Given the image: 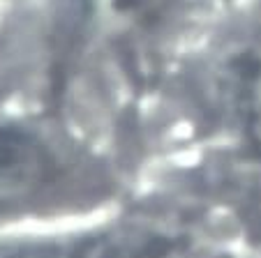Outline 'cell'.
I'll return each instance as SVG.
<instances>
[{"mask_svg": "<svg viewBox=\"0 0 261 258\" xmlns=\"http://www.w3.org/2000/svg\"><path fill=\"white\" fill-rule=\"evenodd\" d=\"M123 191L116 166L67 150L16 122H0V233L88 219L114 210Z\"/></svg>", "mask_w": 261, "mask_h": 258, "instance_id": "6da1fadb", "label": "cell"}, {"mask_svg": "<svg viewBox=\"0 0 261 258\" xmlns=\"http://www.w3.org/2000/svg\"><path fill=\"white\" fill-rule=\"evenodd\" d=\"M190 235L176 217L109 210L88 219L0 233V258H164Z\"/></svg>", "mask_w": 261, "mask_h": 258, "instance_id": "7a4b0ae2", "label": "cell"}, {"mask_svg": "<svg viewBox=\"0 0 261 258\" xmlns=\"http://www.w3.org/2000/svg\"><path fill=\"white\" fill-rule=\"evenodd\" d=\"M171 0H86L95 30L107 37H129L167 14Z\"/></svg>", "mask_w": 261, "mask_h": 258, "instance_id": "3957f363", "label": "cell"}, {"mask_svg": "<svg viewBox=\"0 0 261 258\" xmlns=\"http://www.w3.org/2000/svg\"><path fill=\"white\" fill-rule=\"evenodd\" d=\"M164 258H261V249L245 240L217 238L194 231Z\"/></svg>", "mask_w": 261, "mask_h": 258, "instance_id": "277c9868", "label": "cell"}, {"mask_svg": "<svg viewBox=\"0 0 261 258\" xmlns=\"http://www.w3.org/2000/svg\"><path fill=\"white\" fill-rule=\"evenodd\" d=\"M241 136L245 155L261 166V65L247 76L241 97Z\"/></svg>", "mask_w": 261, "mask_h": 258, "instance_id": "5b68a950", "label": "cell"}]
</instances>
